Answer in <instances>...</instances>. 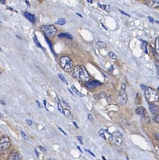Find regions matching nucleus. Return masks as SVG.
<instances>
[{
	"mask_svg": "<svg viewBox=\"0 0 159 160\" xmlns=\"http://www.w3.org/2000/svg\"><path fill=\"white\" fill-rule=\"evenodd\" d=\"M21 136H22V138H23V139H28V136H27V135L23 131H21Z\"/></svg>",
	"mask_w": 159,
	"mask_h": 160,
	"instance_id": "cd10ccee",
	"label": "nucleus"
},
{
	"mask_svg": "<svg viewBox=\"0 0 159 160\" xmlns=\"http://www.w3.org/2000/svg\"><path fill=\"white\" fill-rule=\"evenodd\" d=\"M86 86L89 89H95V88L101 85V82H100L99 81H95V80H93V81H88L86 82Z\"/></svg>",
	"mask_w": 159,
	"mask_h": 160,
	"instance_id": "0eeeda50",
	"label": "nucleus"
},
{
	"mask_svg": "<svg viewBox=\"0 0 159 160\" xmlns=\"http://www.w3.org/2000/svg\"><path fill=\"white\" fill-rule=\"evenodd\" d=\"M102 159H103V160H106V159L105 158V157H104V156H102Z\"/></svg>",
	"mask_w": 159,
	"mask_h": 160,
	"instance_id": "8fccbe9b",
	"label": "nucleus"
},
{
	"mask_svg": "<svg viewBox=\"0 0 159 160\" xmlns=\"http://www.w3.org/2000/svg\"><path fill=\"white\" fill-rule=\"evenodd\" d=\"M151 8H157L159 7V0H155L151 2Z\"/></svg>",
	"mask_w": 159,
	"mask_h": 160,
	"instance_id": "dca6fc26",
	"label": "nucleus"
},
{
	"mask_svg": "<svg viewBox=\"0 0 159 160\" xmlns=\"http://www.w3.org/2000/svg\"><path fill=\"white\" fill-rule=\"evenodd\" d=\"M112 141H114V143L117 146H120L122 144V138L120 137H113L112 136Z\"/></svg>",
	"mask_w": 159,
	"mask_h": 160,
	"instance_id": "f8f14e48",
	"label": "nucleus"
},
{
	"mask_svg": "<svg viewBox=\"0 0 159 160\" xmlns=\"http://www.w3.org/2000/svg\"><path fill=\"white\" fill-rule=\"evenodd\" d=\"M57 106H58V109L59 110V111L60 112L64 114V109H63L62 105L60 104V102H58Z\"/></svg>",
	"mask_w": 159,
	"mask_h": 160,
	"instance_id": "b1692460",
	"label": "nucleus"
},
{
	"mask_svg": "<svg viewBox=\"0 0 159 160\" xmlns=\"http://www.w3.org/2000/svg\"><path fill=\"white\" fill-rule=\"evenodd\" d=\"M73 123L74 124V126H76V128H78V126H77V124H76V123L75 122H73Z\"/></svg>",
	"mask_w": 159,
	"mask_h": 160,
	"instance_id": "a18cd8bd",
	"label": "nucleus"
},
{
	"mask_svg": "<svg viewBox=\"0 0 159 160\" xmlns=\"http://www.w3.org/2000/svg\"><path fill=\"white\" fill-rule=\"evenodd\" d=\"M58 77H59V78L60 79V80H61L63 82H64V83H66V84H68V82H67L66 78H65L61 74H58Z\"/></svg>",
	"mask_w": 159,
	"mask_h": 160,
	"instance_id": "5701e85b",
	"label": "nucleus"
},
{
	"mask_svg": "<svg viewBox=\"0 0 159 160\" xmlns=\"http://www.w3.org/2000/svg\"><path fill=\"white\" fill-rule=\"evenodd\" d=\"M109 56L112 59H114V60L116 59V55L113 52H109Z\"/></svg>",
	"mask_w": 159,
	"mask_h": 160,
	"instance_id": "a878e982",
	"label": "nucleus"
},
{
	"mask_svg": "<svg viewBox=\"0 0 159 160\" xmlns=\"http://www.w3.org/2000/svg\"><path fill=\"white\" fill-rule=\"evenodd\" d=\"M97 45L98 47L100 48H105L106 46V44L104 42H102V41H98L97 42Z\"/></svg>",
	"mask_w": 159,
	"mask_h": 160,
	"instance_id": "393cba45",
	"label": "nucleus"
},
{
	"mask_svg": "<svg viewBox=\"0 0 159 160\" xmlns=\"http://www.w3.org/2000/svg\"><path fill=\"white\" fill-rule=\"evenodd\" d=\"M43 103H44V108L46 109V110H48V109L46 108V101H45V100H43Z\"/></svg>",
	"mask_w": 159,
	"mask_h": 160,
	"instance_id": "4c0bfd02",
	"label": "nucleus"
},
{
	"mask_svg": "<svg viewBox=\"0 0 159 160\" xmlns=\"http://www.w3.org/2000/svg\"><path fill=\"white\" fill-rule=\"evenodd\" d=\"M145 112V108L143 106H138L135 109V112L138 115H143Z\"/></svg>",
	"mask_w": 159,
	"mask_h": 160,
	"instance_id": "9b49d317",
	"label": "nucleus"
},
{
	"mask_svg": "<svg viewBox=\"0 0 159 160\" xmlns=\"http://www.w3.org/2000/svg\"><path fill=\"white\" fill-rule=\"evenodd\" d=\"M148 19H149V21H150V22H153L154 21V19H153V18H152L151 17H148Z\"/></svg>",
	"mask_w": 159,
	"mask_h": 160,
	"instance_id": "e433bc0d",
	"label": "nucleus"
},
{
	"mask_svg": "<svg viewBox=\"0 0 159 160\" xmlns=\"http://www.w3.org/2000/svg\"><path fill=\"white\" fill-rule=\"evenodd\" d=\"M158 109L159 108L156 104H154L152 103L149 104V110L152 114H156L158 112Z\"/></svg>",
	"mask_w": 159,
	"mask_h": 160,
	"instance_id": "9d476101",
	"label": "nucleus"
},
{
	"mask_svg": "<svg viewBox=\"0 0 159 160\" xmlns=\"http://www.w3.org/2000/svg\"><path fill=\"white\" fill-rule=\"evenodd\" d=\"M73 76L80 81L86 82L90 79V76L83 66H75L73 71Z\"/></svg>",
	"mask_w": 159,
	"mask_h": 160,
	"instance_id": "f257e3e1",
	"label": "nucleus"
},
{
	"mask_svg": "<svg viewBox=\"0 0 159 160\" xmlns=\"http://www.w3.org/2000/svg\"><path fill=\"white\" fill-rule=\"evenodd\" d=\"M77 148H78L80 149V151L81 152H82V151H81V149H80V146H77Z\"/></svg>",
	"mask_w": 159,
	"mask_h": 160,
	"instance_id": "de8ad7c7",
	"label": "nucleus"
},
{
	"mask_svg": "<svg viewBox=\"0 0 159 160\" xmlns=\"http://www.w3.org/2000/svg\"><path fill=\"white\" fill-rule=\"evenodd\" d=\"M0 103L2 104V105H3V106H5V102L3 101V100H1L0 101Z\"/></svg>",
	"mask_w": 159,
	"mask_h": 160,
	"instance_id": "a19ab883",
	"label": "nucleus"
},
{
	"mask_svg": "<svg viewBox=\"0 0 159 160\" xmlns=\"http://www.w3.org/2000/svg\"><path fill=\"white\" fill-rule=\"evenodd\" d=\"M156 137H157V138L159 139V134H156Z\"/></svg>",
	"mask_w": 159,
	"mask_h": 160,
	"instance_id": "3c124183",
	"label": "nucleus"
},
{
	"mask_svg": "<svg viewBox=\"0 0 159 160\" xmlns=\"http://www.w3.org/2000/svg\"><path fill=\"white\" fill-rule=\"evenodd\" d=\"M65 23H66V20H65L64 18L58 19V21L55 22V24H56L60 25V26H63V25H64Z\"/></svg>",
	"mask_w": 159,
	"mask_h": 160,
	"instance_id": "4468645a",
	"label": "nucleus"
},
{
	"mask_svg": "<svg viewBox=\"0 0 159 160\" xmlns=\"http://www.w3.org/2000/svg\"><path fill=\"white\" fill-rule=\"evenodd\" d=\"M76 14H78V15L79 16H80V17H82V16H81V14H79V13H78V12H76Z\"/></svg>",
	"mask_w": 159,
	"mask_h": 160,
	"instance_id": "09e8293b",
	"label": "nucleus"
},
{
	"mask_svg": "<svg viewBox=\"0 0 159 160\" xmlns=\"http://www.w3.org/2000/svg\"><path fill=\"white\" fill-rule=\"evenodd\" d=\"M127 160H129V159H127Z\"/></svg>",
	"mask_w": 159,
	"mask_h": 160,
	"instance_id": "5fc2aeb1",
	"label": "nucleus"
},
{
	"mask_svg": "<svg viewBox=\"0 0 159 160\" xmlns=\"http://www.w3.org/2000/svg\"><path fill=\"white\" fill-rule=\"evenodd\" d=\"M145 96L146 99L150 102H156L159 99V95L156 91L150 87L145 88Z\"/></svg>",
	"mask_w": 159,
	"mask_h": 160,
	"instance_id": "7ed1b4c3",
	"label": "nucleus"
},
{
	"mask_svg": "<svg viewBox=\"0 0 159 160\" xmlns=\"http://www.w3.org/2000/svg\"><path fill=\"white\" fill-rule=\"evenodd\" d=\"M155 48L157 53L159 54V38L156 39L155 41Z\"/></svg>",
	"mask_w": 159,
	"mask_h": 160,
	"instance_id": "6ab92c4d",
	"label": "nucleus"
},
{
	"mask_svg": "<svg viewBox=\"0 0 159 160\" xmlns=\"http://www.w3.org/2000/svg\"><path fill=\"white\" fill-rule=\"evenodd\" d=\"M127 94L126 92V85L125 83H122L121 87L118 96V101L121 105H125L127 102Z\"/></svg>",
	"mask_w": 159,
	"mask_h": 160,
	"instance_id": "39448f33",
	"label": "nucleus"
},
{
	"mask_svg": "<svg viewBox=\"0 0 159 160\" xmlns=\"http://www.w3.org/2000/svg\"><path fill=\"white\" fill-rule=\"evenodd\" d=\"M100 6V8L105 11H108L110 9V6L107 5V4H100L99 5Z\"/></svg>",
	"mask_w": 159,
	"mask_h": 160,
	"instance_id": "4be33fe9",
	"label": "nucleus"
},
{
	"mask_svg": "<svg viewBox=\"0 0 159 160\" xmlns=\"http://www.w3.org/2000/svg\"><path fill=\"white\" fill-rule=\"evenodd\" d=\"M0 3L1 4H6V1L5 0H0Z\"/></svg>",
	"mask_w": 159,
	"mask_h": 160,
	"instance_id": "58836bf2",
	"label": "nucleus"
},
{
	"mask_svg": "<svg viewBox=\"0 0 159 160\" xmlns=\"http://www.w3.org/2000/svg\"><path fill=\"white\" fill-rule=\"evenodd\" d=\"M39 149H40L43 152H44V153H46V149L45 148H44V147H43V146H39Z\"/></svg>",
	"mask_w": 159,
	"mask_h": 160,
	"instance_id": "c85d7f7f",
	"label": "nucleus"
},
{
	"mask_svg": "<svg viewBox=\"0 0 159 160\" xmlns=\"http://www.w3.org/2000/svg\"><path fill=\"white\" fill-rule=\"evenodd\" d=\"M36 103L38 104V107H40V108H41V105H40L39 102L38 101H36Z\"/></svg>",
	"mask_w": 159,
	"mask_h": 160,
	"instance_id": "49530a36",
	"label": "nucleus"
},
{
	"mask_svg": "<svg viewBox=\"0 0 159 160\" xmlns=\"http://www.w3.org/2000/svg\"><path fill=\"white\" fill-rule=\"evenodd\" d=\"M3 118V114H2V113H1V112H0V119H2Z\"/></svg>",
	"mask_w": 159,
	"mask_h": 160,
	"instance_id": "37998d69",
	"label": "nucleus"
},
{
	"mask_svg": "<svg viewBox=\"0 0 159 160\" xmlns=\"http://www.w3.org/2000/svg\"><path fill=\"white\" fill-rule=\"evenodd\" d=\"M48 160H56V159H54V158H49L48 159Z\"/></svg>",
	"mask_w": 159,
	"mask_h": 160,
	"instance_id": "c03bdc74",
	"label": "nucleus"
},
{
	"mask_svg": "<svg viewBox=\"0 0 159 160\" xmlns=\"http://www.w3.org/2000/svg\"><path fill=\"white\" fill-rule=\"evenodd\" d=\"M2 51V49H1V48L0 47V51Z\"/></svg>",
	"mask_w": 159,
	"mask_h": 160,
	"instance_id": "603ef678",
	"label": "nucleus"
},
{
	"mask_svg": "<svg viewBox=\"0 0 159 160\" xmlns=\"http://www.w3.org/2000/svg\"><path fill=\"white\" fill-rule=\"evenodd\" d=\"M156 70H157V74L159 78V64H156Z\"/></svg>",
	"mask_w": 159,
	"mask_h": 160,
	"instance_id": "f704fd0d",
	"label": "nucleus"
},
{
	"mask_svg": "<svg viewBox=\"0 0 159 160\" xmlns=\"http://www.w3.org/2000/svg\"><path fill=\"white\" fill-rule=\"evenodd\" d=\"M120 12H121V13H123V14H124L125 15H126V16H130V15L128 14H126V13H125V12H123V11H120Z\"/></svg>",
	"mask_w": 159,
	"mask_h": 160,
	"instance_id": "79ce46f5",
	"label": "nucleus"
},
{
	"mask_svg": "<svg viewBox=\"0 0 159 160\" xmlns=\"http://www.w3.org/2000/svg\"><path fill=\"white\" fill-rule=\"evenodd\" d=\"M78 140L80 141V143L81 144H83V141H82V139H83V138L81 137V136H78Z\"/></svg>",
	"mask_w": 159,
	"mask_h": 160,
	"instance_id": "72a5a7b5",
	"label": "nucleus"
},
{
	"mask_svg": "<svg viewBox=\"0 0 159 160\" xmlns=\"http://www.w3.org/2000/svg\"><path fill=\"white\" fill-rule=\"evenodd\" d=\"M98 133H99V135H100L101 138H103L105 139H106V133H105V131L104 129H100V131H99Z\"/></svg>",
	"mask_w": 159,
	"mask_h": 160,
	"instance_id": "f3484780",
	"label": "nucleus"
},
{
	"mask_svg": "<svg viewBox=\"0 0 159 160\" xmlns=\"http://www.w3.org/2000/svg\"><path fill=\"white\" fill-rule=\"evenodd\" d=\"M25 2L26 3L28 7H30V4H29V2L28 1H25Z\"/></svg>",
	"mask_w": 159,
	"mask_h": 160,
	"instance_id": "ea45409f",
	"label": "nucleus"
},
{
	"mask_svg": "<svg viewBox=\"0 0 159 160\" xmlns=\"http://www.w3.org/2000/svg\"><path fill=\"white\" fill-rule=\"evenodd\" d=\"M58 129H59V130H60V131H61V132H62L64 135H67V134H66V132H64V131H63V130L60 127H58Z\"/></svg>",
	"mask_w": 159,
	"mask_h": 160,
	"instance_id": "c9c22d12",
	"label": "nucleus"
},
{
	"mask_svg": "<svg viewBox=\"0 0 159 160\" xmlns=\"http://www.w3.org/2000/svg\"><path fill=\"white\" fill-rule=\"evenodd\" d=\"M158 19H159V15H158Z\"/></svg>",
	"mask_w": 159,
	"mask_h": 160,
	"instance_id": "864d4df0",
	"label": "nucleus"
},
{
	"mask_svg": "<svg viewBox=\"0 0 159 160\" xmlns=\"http://www.w3.org/2000/svg\"><path fill=\"white\" fill-rule=\"evenodd\" d=\"M11 144L10 139L8 136L4 134L0 139V152L2 153L6 151Z\"/></svg>",
	"mask_w": 159,
	"mask_h": 160,
	"instance_id": "423d86ee",
	"label": "nucleus"
},
{
	"mask_svg": "<svg viewBox=\"0 0 159 160\" xmlns=\"http://www.w3.org/2000/svg\"><path fill=\"white\" fill-rule=\"evenodd\" d=\"M154 119H155V120L156 122H157L158 123H159V115L156 114V115L155 116Z\"/></svg>",
	"mask_w": 159,
	"mask_h": 160,
	"instance_id": "c756f323",
	"label": "nucleus"
},
{
	"mask_svg": "<svg viewBox=\"0 0 159 160\" xmlns=\"http://www.w3.org/2000/svg\"><path fill=\"white\" fill-rule=\"evenodd\" d=\"M26 123L28 124V125H32V124H33V122H32V121L31 120H30V119H27L26 120Z\"/></svg>",
	"mask_w": 159,
	"mask_h": 160,
	"instance_id": "7c9ffc66",
	"label": "nucleus"
},
{
	"mask_svg": "<svg viewBox=\"0 0 159 160\" xmlns=\"http://www.w3.org/2000/svg\"><path fill=\"white\" fill-rule=\"evenodd\" d=\"M158 89H159V88H158Z\"/></svg>",
	"mask_w": 159,
	"mask_h": 160,
	"instance_id": "6e6d98bb",
	"label": "nucleus"
},
{
	"mask_svg": "<svg viewBox=\"0 0 159 160\" xmlns=\"http://www.w3.org/2000/svg\"><path fill=\"white\" fill-rule=\"evenodd\" d=\"M64 114L67 116V117H69V118H71V112L69 111V110L67 109H64Z\"/></svg>",
	"mask_w": 159,
	"mask_h": 160,
	"instance_id": "412c9836",
	"label": "nucleus"
},
{
	"mask_svg": "<svg viewBox=\"0 0 159 160\" xmlns=\"http://www.w3.org/2000/svg\"><path fill=\"white\" fill-rule=\"evenodd\" d=\"M24 16L26 19H28L31 22H33V23L35 22L36 18H35V16H34V14H33L30 12H24Z\"/></svg>",
	"mask_w": 159,
	"mask_h": 160,
	"instance_id": "1a4fd4ad",
	"label": "nucleus"
},
{
	"mask_svg": "<svg viewBox=\"0 0 159 160\" xmlns=\"http://www.w3.org/2000/svg\"><path fill=\"white\" fill-rule=\"evenodd\" d=\"M85 151H87L88 152H89V153H90V154H91L93 156H94V157L95 156V154H93V153L90 150H89V149H85Z\"/></svg>",
	"mask_w": 159,
	"mask_h": 160,
	"instance_id": "473e14b6",
	"label": "nucleus"
},
{
	"mask_svg": "<svg viewBox=\"0 0 159 160\" xmlns=\"http://www.w3.org/2000/svg\"><path fill=\"white\" fill-rule=\"evenodd\" d=\"M58 36L59 38H66L68 39H73V37L71 34H68V33H60L58 35Z\"/></svg>",
	"mask_w": 159,
	"mask_h": 160,
	"instance_id": "ddd939ff",
	"label": "nucleus"
},
{
	"mask_svg": "<svg viewBox=\"0 0 159 160\" xmlns=\"http://www.w3.org/2000/svg\"><path fill=\"white\" fill-rule=\"evenodd\" d=\"M141 121L143 122H145L146 124H148L150 122V118L148 117V116H143L141 118Z\"/></svg>",
	"mask_w": 159,
	"mask_h": 160,
	"instance_id": "2eb2a0df",
	"label": "nucleus"
},
{
	"mask_svg": "<svg viewBox=\"0 0 159 160\" xmlns=\"http://www.w3.org/2000/svg\"><path fill=\"white\" fill-rule=\"evenodd\" d=\"M59 64L66 72H70L73 69V62L68 56H61L59 59Z\"/></svg>",
	"mask_w": 159,
	"mask_h": 160,
	"instance_id": "f03ea898",
	"label": "nucleus"
},
{
	"mask_svg": "<svg viewBox=\"0 0 159 160\" xmlns=\"http://www.w3.org/2000/svg\"><path fill=\"white\" fill-rule=\"evenodd\" d=\"M42 31L44 33L46 37H53L56 33L57 29L56 27L53 24L43 25L41 27Z\"/></svg>",
	"mask_w": 159,
	"mask_h": 160,
	"instance_id": "20e7f679",
	"label": "nucleus"
},
{
	"mask_svg": "<svg viewBox=\"0 0 159 160\" xmlns=\"http://www.w3.org/2000/svg\"><path fill=\"white\" fill-rule=\"evenodd\" d=\"M33 39H34V42H35L36 45L38 47H39V48H42V46H41V44L39 42V41H38V39H37V37H36V34L34 36V37H33Z\"/></svg>",
	"mask_w": 159,
	"mask_h": 160,
	"instance_id": "a211bd4d",
	"label": "nucleus"
},
{
	"mask_svg": "<svg viewBox=\"0 0 159 160\" xmlns=\"http://www.w3.org/2000/svg\"><path fill=\"white\" fill-rule=\"evenodd\" d=\"M44 38H45V39H46V41L48 42V44H49V48L52 49V44H51V41L49 40V39L45 36H44Z\"/></svg>",
	"mask_w": 159,
	"mask_h": 160,
	"instance_id": "bb28decb",
	"label": "nucleus"
},
{
	"mask_svg": "<svg viewBox=\"0 0 159 160\" xmlns=\"http://www.w3.org/2000/svg\"><path fill=\"white\" fill-rule=\"evenodd\" d=\"M88 119L90 120V121H92L93 120V116L91 114H88Z\"/></svg>",
	"mask_w": 159,
	"mask_h": 160,
	"instance_id": "2f4dec72",
	"label": "nucleus"
},
{
	"mask_svg": "<svg viewBox=\"0 0 159 160\" xmlns=\"http://www.w3.org/2000/svg\"><path fill=\"white\" fill-rule=\"evenodd\" d=\"M8 160H22V158L17 151L14 150L11 152Z\"/></svg>",
	"mask_w": 159,
	"mask_h": 160,
	"instance_id": "6e6552de",
	"label": "nucleus"
},
{
	"mask_svg": "<svg viewBox=\"0 0 159 160\" xmlns=\"http://www.w3.org/2000/svg\"><path fill=\"white\" fill-rule=\"evenodd\" d=\"M71 88H72V89H73V91L76 94H78V95H79V96H81V97H83L84 95L83 94H81L80 91H78L77 89H76V88L74 86H71Z\"/></svg>",
	"mask_w": 159,
	"mask_h": 160,
	"instance_id": "aec40b11",
	"label": "nucleus"
}]
</instances>
